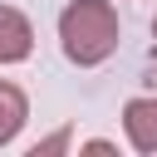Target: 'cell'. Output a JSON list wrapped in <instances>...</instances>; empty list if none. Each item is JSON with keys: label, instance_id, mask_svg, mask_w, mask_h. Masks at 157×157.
<instances>
[{"label": "cell", "instance_id": "6da1fadb", "mask_svg": "<svg viewBox=\"0 0 157 157\" xmlns=\"http://www.w3.org/2000/svg\"><path fill=\"white\" fill-rule=\"evenodd\" d=\"M118 39H123V20L108 0H69L59 10V49L69 64L93 69V64L113 59Z\"/></svg>", "mask_w": 157, "mask_h": 157}, {"label": "cell", "instance_id": "7a4b0ae2", "mask_svg": "<svg viewBox=\"0 0 157 157\" xmlns=\"http://www.w3.org/2000/svg\"><path fill=\"white\" fill-rule=\"evenodd\" d=\"M123 132H128V147L132 152H142V157L157 152V93L123 103Z\"/></svg>", "mask_w": 157, "mask_h": 157}, {"label": "cell", "instance_id": "3957f363", "mask_svg": "<svg viewBox=\"0 0 157 157\" xmlns=\"http://www.w3.org/2000/svg\"><path fill=\"white\" fill-rule=\"evenodd\" d=\"M34 54V25L25 10L0 5V64H20Z\"/></svg>", "mask_w": 157, "mask_h": 157}, {"label": "cell", "instance_id": "277c9868", "mask_svg": "<svg viewBox=\"0 0 157 157\" xmlns=\"http://www.w3.org/2000/svg\"><path fill=\"white\" fill-rule=\"evenodd\" d=\"M25 118H29V98H25V88L10 83V78H0V147H10V142L20 137Z\"/></svg>", "mask_w": 157, "mask_h": 157}, {"label": "cell", "instance_id": "5b68a950", "mask_svg": "<svg viewBox=\"0 0 157 157\" xmlns=\"http://www.w3.org/2000/svg\"><path fill=\"white\" fill-rule=\"evenodd\" d=\"M64 147H69V132H54V137L34 142V147H29V157H44V152H64Z\"/></svg>", "mask_w": 157, "mask_h": 157}, {"label": "cell", "instance_id": "8992f818", "mask_svg": "<svg viewBox=\"0 0 157 157\" xmlns=\"http://www.w3.org/2000/svg\"><path fill=\"white\" fill-rule=\"evenodd\" d=\"M152 34H157V15H152Z\"/></svg>", "mask_w": 157, "mask_h": 157}]
</instances>
